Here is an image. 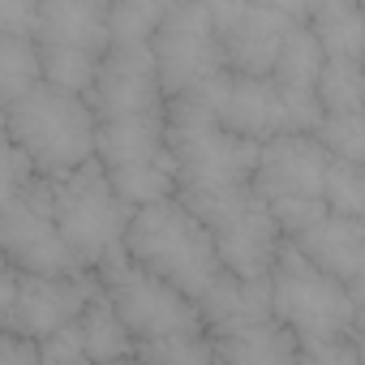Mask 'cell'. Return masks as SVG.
I'll use <instances>...</instances> for the list:
<instances>
[{"mask_svg": "<svg viewBox=\"0 0 365 365\" xmlns=\"http://www.w3.org/2000/svg\"><path fill=\"white\" fill-rule=\"evenodd\" d=\"M322 202H327V211H331V215L365 220V168L344 163V159H331Z\"/></svg>", "mask_w": 365, "mask_h": 365, "instance_id": "cell-26", "label": "cell"}, {"mask_svg": "<svg viewBox=\"0 0 365 365\" xmlns=\"http://www.w3.org/2000/svg\"><path fill=\"white\" fill-rule=\"evenodd\" d=\"M305 26L322 43L327 61H361L365 65V5H309Z\"/></svg>", "mask_w": 365, "mask_h": 365, "instance_id": "cell-20", "label": "cell"}, {"mask_svg": "<svg viewBox=\"0 0 365 365\" xmlns=\"http://www.w3.org/2000/svg\"><path fill=\"white\" fill-rule=\"evenodd\" d=\"M301 365H365V361L356 356L352 339H339V344H314V348H305Z\"/></svg>", "mask_w": 365, "mask_h": 365, "instance_id": "cell-30", "label": "cell"}, {"mask_svg": "<svg viewBox=\"0 0 365 365\" xmlns=\"http://www.w3.org/2000/svg\"><path fill=\"white\" fill-rule=\"evenodd\" d=\"M322 150L331 159H344V163H356L365 168V112H348V116H322L318 133Z\"/></svg>", "mask_w": 365, "mask_h": 365, "instance_id": "cell-27", "label": "cell"}, {"mask_svg": "<svg viewBox=\"0 0 365 365\" xmlns=\"http://www.w3.org/2000/svg\"><path fill=\"white\" fill-rule=\"evenodd\" d=\"M99 163L108 172L142 168V163H172L168 112H159V116H129V120H99Z\"/></svg>", "mask_w": 365, "mask_h": 365, "instance_id": "cell-17", "label": "cell"}, {"mask_svg": "<svg viewBox=\"0 0 365 365\" xmlns=\"http://www.w3.org/2000/svg\"><path fill=\"white\" fill-rule=\"evenodd\" d=\"M150 48H155V65H159L168 103L190 99V103H202L215 112L232 73H228L224 48H220L211 5H168V18Z\"/></svg>", "mask_w": 365, "mask_h": 365, "instance_id": "cell-5", "label": "cell"}, {"mask_svg": "<svg viewBox=\"0 0 365 365\" xmlns=\"http://www.w3.org/2000/svg\"><path fill=\"white\" fill-rule=\"evenodd\" d=\"M322 116H348L365 112V65L361 61H327L318 82Z\"/></svg>", "mask_w": 365, "mask_h": 365, "instance_id": "cell-23", "label": "cell"}, {"mask_svg": "<svg viewBox=\"0 0 365 365\" xmlns=\"http://www.w3.org/2000/svg\"><path fill=\"white\" fill-rule=\"evenodd\" d=\"M138 356L146 365H220L215 339L207 331H185V335H168V339L138 344Z\"/></svg>", "mask_w": 365, "mask_h": 365, "instance_id": "cell-25", "label": "cell"}, {"mask_svg": "<svg viewBox=\"0 0 365 365\" xmlns=\"http://www.w3.org/2000/svg\"><path fill=\"white\" fill-rule=\"evenodd\" d=\"M129 262L159 275L163 284L185 292L190 301H202L224 275L211 228L180 198L146 207V211L133 215V224H129Z\"/></svg>", "mask_w": 365, "mask_h": 365, "instance_id": "cell-3", "label": "cell"}, {"mask_svg": "<svg viewBox=\"0 0 365 365\" xmlns=\"http://www.w3.org/2000/svg\"><path fill=\"white\" fill-rule=\"evenodd\" d=\"M52 202L65 245L73 250L78 267L86 275H108L129 262V224L133 211L116 198L103 163H86L82 172L52 180Z\"/></svg>", "mask_w": 365, "mask_h": 365, "instance_id": "cell-4", "label": "cell"}, {"mask_svg": "<svg viewBox=\"0 0 365 365\" xmlns=\"http://www.w3.org/2000/svg\"><path fill=\"white\" fill-rule=\"evenodd\" d=\"M327 168H331V155L322 150V142L314 133H288V138H275L262 146L254 190L262 194V202H279V198L322 202Z\"/></svg>", "mask_w": 365, "mask_h": 365, "instance_id": "cell-13", "label": "cell"}, {"mask_svg": "<svg viewBox=\"0 0 365 365\" xmlns=\"http://www.w3.org/2000/svg\"><path fill=\"white\" fill-rule=\"evenodd\" d=\"M0 250L5 262L22 275H86L73 258V250L61 237L56 202H52V180H35L31 190L0 198Z\"/></svg>", "mask_w": 365, "mask_h": 365, "instance_id": "cell-9", "label": "cell"}, {"mask_svg": "<svg viewBox=\"0 0 365 365\" xmlns=\"http://www.w3.org/2000/svg\"><path fill=\"white\" fill-rule=\"evenodd\" d=\"M168 18V5H150V0H120L112 5V48H150L159 26Z\"/></svg>", "mask_w": 365, "mask_h": 365, "instance_id": "cell-24", "label": "cell"}, {"mask_svg": "<svg viewBox=\"0 0 365 365\" xmlns=\"http://www.w3.org/2000/svg\"><path fill=\"white\" fill-rule=\"evenodd\" d=\"M99 284H103L108 301L120 309V318H125V327L133 331L138 344L185 335V331H207L198 301H190L185 292H176L159 275L142 271L138 262H125V267L99 275Z\"/></svg>", "mask_w": 365, "mask_h": 365, "instance_id": "cell-10", "label": "cell"}, {"mask_svg": "<svg viewBox=\"0 0 365 365\" xmlns=\"http://www.w3.org/2000/svg\"><path fill=\"white\" fill-rule=\"evenodd\" d=\"M352 348H356V356L365 361V331H356V335H352Z\"/></svg>", "mask_w": 365, "mask_h": 365, "instance_id": "cell-33", "label": "cell"}, {"mask_svg": "<svg viewBox=\"0 0 365 365\" xmlns=\"http://www.w3.org/2000/svg\"><path fill=\"white\" fill-rule=\"evenodd\" d=\"M99 120H129V116H159L168 112V95L159 82L155 48H112L99 65L95 91L86 95Z\"/></svg>", "mask_w": 365, "mask_h": 365, "instance_id": "cell-12", "label": "cell"}, {"mask_svg": "<svg viewBox=\"0 0 365 365\" xmlns=\"http://www.w3.org/2000/svg\"><path fill=\"white\" fill-rule=\"evenodd\" d=\"M78 327H82L91 365H108V361H120V356H138V339H133V331L125 327L120 309L108 301L103 284H99V292L91 297V305L82 309Z\"/></svg>", "mask_w": 365, "mask_h": 365, "instance_id": "cell-21", "label": "cell"}, {"mask_svg": "<svg viewBox=\"0 0 365 365\" xmlns=\"http://www.w3.org/2000/svg\"><path fill=\"white\" fill-rule=\"evenodd\" d=\"M211 14L228 73L271 78L288 35L305 18V5H237V0H228V5H211Z\"/></svg>", "mask_w": 365, "mask_h": 365, "instance_id": "cell-11", "label": "cell"}, {"mask_svg": "<svg viewBox=\"0 0 365 365\" xmlns=\"http://www.w3.org/2000/svg\"><path fill=\"white\" fill-rule=\"evenodd\" d=\"M322 275L339 279V284H356L365 275V220H348V215H327L318 220L309 232H301L292 241Z\"/></svg>", "mask_w": 365, "mask_h": 365, "instance_id": "cell-16", "label": "cell"}, {"mask_svg": "<svg viewBox=\"0 0 365 365\" xmlns=\"http://www.w3.org/2000/svg\"><path fill=\"white\" fill-rule=\"evenodd\" d=\"M0 365H43V352L35 339H22V335H0Z\"/></svg>", "mask_w": 365, "mask_h": 365, "instance_id": "cell-31", "label": "cell"}, {"mask_svg": "<svg viewBox=\"0 0 365 365\" xmlns=\"http://www.w3.org/2000/svg\"><path fill=\"white\" fill-rule=\"evenodd\" d=\"M108 365H146L142 356H120V361H108Z\"/></svg>", "mask_w": 365, "mask_h": 365, "instance_id": "cell-34", "label": "cell"}, {"mask_svg": "<svg viewBox=\"0 0 365 365\" xmlns=\"http://www.w3.org/2000/svg\"><path fill=\"white\" fill-rule=\"evenodd\" d=\"M202 309V327L207 335H232L241 327H254L262 318H275L271 314V284H250V279H237V275H220V284L198 301Z\"/></svg>", "mask_w": 365, "mask_h": 365, "instance_id": "cell-18", "label": "cell"}, {"mask_svg": "<svg viewBox=\"0 0 365 365\" xmlns=\"http://www.w3.org/2000/svg\"><path fill=\"white\" fill-rule=\"evenodd\" d=\"M271 314L301 339V348L314 344H339L356 335V309L348 284L322 275L292 241L271 267Z\"/></svg>", "mask_w": 365, "mask_h": 365, "instance_id": "cell-6", "label": "cell"}, {"mask_svg": "<svg viewBox=\"0 0 365 365\" xmlns=\"http://www.w3.org/2000/svg\"><path fill=\"white\" fill-rule=\"evenodd\" d=\"M168 150L176 163V198L250 190L262 155V146L228 133L211 108L190 99L168 103Z\"/></svg>", "mask_w": 365, "mask_h": 365, "instance_id": "cell-2", "label": "cell"}, {"mask_svg": "<svg viewBox=\"0 0 365 365\" xmlns=\"http://www.w3.org/2000/svg\"><path fill=\"white\" fill-rule=\"evenodd\" d=\"M112 5L99 0H39V48H61V52H86L108 61L112 52Z\"/></svg>", "mask_w": 365, "mask_h": 365, "instance_id": "cell-15", "label": "cell"}, {"mask_svg": "<svg viewBox=\"0 0 365 365\" xmlns=\"http://www.w3.org/2000/svg\"><path fill=\"white\" fill-rule=\"evenodd\" d=\"M215 237L220 262L228 275L250 279V284H267L275 258L284 254L288 237L279 232L271 207L262 202V194L250 190H228V194H207V198H180Z\"/></svg>", "mask_w": 365, "mask_h": 365, "instance_id": "cell-7", "label": "cell"}, {"mask_svg": "<svg viewBox=\"0 0 365 365\" xmlns=\"http://www.w3.org/2000/svg\"><path fill=\"white\" fill-rule=\"evenodd\" d=\"M348 292H352V309H356V331H365V275H361Z\"/></svg>", "mask_w": 365, "mask_h": 365, "instance_id": "cell-32", "label": "cell"}, {"mask_svg": "<svg viewBox=\"0 0 365 365\" xmlns=\"http://www.w3.org/2000/svg\"><path fill=\"white\" fill-rule=\"evenodd\" d=\"M215 116L228 133L254 142V146H267L275 138H288V133H301L297 129V116L292 108L284 103L279 86L271 78H237L224 86L220 103H215Z\"/></svg>", "mask_w": 365, "mask_h": 365, "instance_id": "cell-14", "label": "cell"}, {"mask_svg": "<svg viewBox=\"0 0 365 365\" xmlns=\"http://www.w3.org/2000/svg\"><path fill=\"white\" fill-rule=\"evenodd\" d=\"M39 31V5L35 0H0V35L35 39Z\"/></svg>", "mask_w": 365, "mask_h": 365, "instance_id": "cell-29", "label": "cell"}, {"mask_svg": "<svg viewBox=\"0 0 365 365\" xmlns=\"http://www.w3.org/2000/svg\"><path fill=\"white\" fill-rule=\"evenodd\" d=\"M95 292V275H22L18 267L5 262V271H0V327L9 335L43 344L56 331L73 327Z\"/></svg>", "mask_w": 365, "mask_h": 365, "instance_id": "cell-8", "label": "cell"}, {"mask_svg": "<svg viewBox=\"0 0 365 365\" xmlns=\"http://www.w3.org/2000/svg\"><path fill=\"white\" fill-rule=\"evenodd\" d=\"M215 356L220 365H301L305 348L279 318H262L232 335H215Z\"/></svg>", "mask_w": 365, "mask_h": 365, "instance_id": "cell-19", "label": "cell"}, {"mask_svg": "<svg viewBox=\"0 0 365 365\" xmlns=\"http://www.w3.org/2000/svg\"><path fill=\"white\" fill-rule=\"evenodd\" d=\"M5 142L22 146L43 180H65L99 159V116L91 99L43 82L22 103L5 108Z\"/></svg>", "mask_w": 365, "mask_h": 365, "instance_id": "cell-1", "label": "cell"}, {"mask_svg": "<svg viewBox=\"0 0 365 365\" xmlns=\"http://www.w3.org/2000/svg\"><path fill=\"white\" fill-rule=\"evenodd\" d=\"M39 352H43V365H91V352H86V339H82L78 322L56 331L52 339H43Z\"/></svg>", "mask_w": 365, "mask_h": 365, "instance_id": "cell-28", "label": "cell"}, {"mask_svg": "<svg viewBox=\"0 0 365 365\" xmlns=\"http://www.w3.org/2000/svg\"><path fill=\"white\" fill-rule=\"evenodd\" d=\"M43 86V61H39V43L35 39H14L0 35V103L14 108L22 103L31 91Z\"/></svg>", "mask_w": 365, "mask_h": 365, "instance_id": "cell-22", "label": "cell"}]
</instances>
